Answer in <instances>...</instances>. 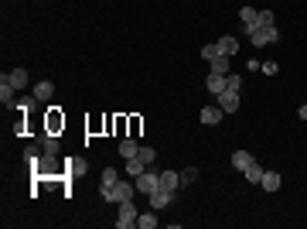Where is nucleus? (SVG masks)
Wrapping results in <instances>:
<instances>
[{
  "label": "nucleus",
  "instance_id": "f257e3e1",
  "mask_svg": "<svg viewBox=\"0 0 307 229\" xmlns=\"http://www.w3.org/2000/svg\"><path fill=\"white\" fill-rule=\"evenodd\" d=\"M133 195H136V185L123 182V178L116 185H102V198H106V202H116V206H120V202H130Z\"/></svg>",
  "mask_w": 307,
  "mask_h": 229
},
{
  "label": "nucleus",
  "instance_id": "f03ea898",
  "mask_svg": "<svg viewBox=\"0 0 307 229\" xmlns=\"http://www.w3.org/2000/svg\"><path fill=\"white\" fill-rule=\"evenodd\" d=\"M246 38L253 41V48H263V45H276L280 41V28H246Z\"/></svg>",
  "mask_w": 307,
  "mask_h": 229
},
{
  "label": "nucleus",
  "instance_id": "7ed1b4c3",
  "mask_svg": "<svg viewBox=\"0 0 307 229\" xmlns=\"http://www.w3.org/2000/svg\"><path fill=\"white\" fill-rule=\"evenodd\" d=\"M133 185H136V192H144V195H150V192H157L160 188V171H154V168H147V171H140L133 178Z\"/></svg>",
  "mask_w": 307,
  "mask_h": 229
},
{
  "label": "nucleus",
  "instance_id": "20e7f679",
  "mask_svg": "<svg viewBox=\"0 0 307 229\" xmlns=\"http://www.w3.org/2000/svg\"><path fill=\"white\" fill-rule=\"evenodd\" d=\"M136 206H133V198L130 202H120V216H116V229H130V226H136Z\"/></svg>",
  "mask_w": 307,
  "mask_h": 229
},
{
  "label": "nucleus",
  "instance_id": "39448f33",
  "mask_svg": "<svg viewBox=\"0 0 307 229\" xmlns=\"http://www.w3.org/2000/svg\"><path fill=\"white\" fill-rule=\"evenodd\" d=\"M222 116H226V110H222V106H202L198 120H202L205 126H215V123H222Z\"/></svg>",
  "mask_w": 307,
  "mask_h": 229
},
{
  "label": "nucleus",
  "instance_id": "423d86ee",
  "mask_svg": "<svg viewBox=\"0 0 307 229\" xmlns=\"http://www.w3.org/2000/svg\"><path fill=\"white\" fill-rule=\"evenodd\" d=\"M218 106H222L226 113H236L239 110V92L236 89H222L218 92Z\"/></svg>",
  "mask_w": 307,
  "mask_h": 229
},
{
  "label": "nucleus",
  "instance_id": "0eeeda50",
  "mask_svg": "<svg viewBox=\"0 0 307 229\" xmlns=\"http://www.w3.org/2000/svg\"><path fill=\"white\" fill-rule=\"evenodd\" d=\"M150 209H168L171 202H174V192H168V188H157V192H150Z\"/></svg>",
  "mask_w": 307,
  "mask_h": 229
},
{
  "label": "nucleus",
  "instance_id": "6e6552de",
  "mask_svg": "<svg viewBox=\"0 0 307 229\" xmlns=\"http://www.w3.org/2000/svg\"><path fill=\"white\" fill-rule=\"evenodd\" d=\"M215 45H218V52H222V55H229V58H232V55L239 52V38H236V35H222V38L215 41Z\"/></svg>",
  "mask_w": 307,
  "mask_h": 229
},
{
  "label": "nucleus",
  "instance_id": "1a4fd4ad",
  "mask_svg": "<svg viewBox=\"0 0 307 229\" xmlns=\"http://www.w3.org/2000/svg\"><path fill=\"white\" fill-rule=\"evenodd\" d=\"M51 96H55V82H48V79L34 82V99H51Z\"/></svg>",
  "mask_w": 307,
  "mask_h": 229
},
{
  "label": "nucleus",
  "instance_id": "9d476101",
  "mask_svg": "<svg viewBox=\"0 0 307 229\" xmlns=\"http://www.w3.org/2000/svg\"><path fill=\"white\" fill-rule=\"evenodd\" d=\"M14 92H17V89H14L11 82H7V72H4V75H0V99H4V106H11V103H14Z\"/></svg>",
  "mask_w": 307,
  "mask_h": 229
},
{
  "label": "nucleus",
  "instance_id": "9b49d317",
  "mask_svg": "<svg viewBox=\"0 0 307 229\" xmlns=\"http://www.w3.org/2000/svg\"><path fill=\"white\" fill-rule=\"evenodd\" d=\"M7 82H11L14 89H24L27 86V69H11L7 72Z\"/></svg>",
  "mask_w": 307,
  "mask_h": 229
},
{
  "label": "nucleus",
  "instance_id": "f8f14e48",
  "mask_svg": "<svg viewBox=\"0 0 307 229\" xmlns=\"http://www.w3.org/2000/svg\"><path fill=\"white\" fill-rule=\"evenodd\" d=\"M249 164H253V154H249V150H236V154H232V168H236V171H246Z\"/></svg>",
  "mask_w": 307,
  "mask_h": 229
},
{
  "label": "nucleus",
  "instance_id": "ddd939ff",
  "mask_svg": "<svg viewBox=\"0 0 307 229\" xmlns=\"http://www.w3.org/2000/svg\"><path fill=\"white\" fill-rule=\"evenodd\" d=\"M178 185H181V174H174V171H160V188H168V192H178Z\"/></svg>",
  "mask_w": 307,
  "mask_h": 229
},
{
  "label": "nucleus",
  "instance_id": "4468645a",
  "mask_svg": "<svg viewBox=\"0 0 307 229\" xmlns=\"http://www.w3.org/2000/svg\"><path fill=\"white\" fill-rule=\"evenodd\" d=\"M157 222H160V219H157V209H150V212H140V216H136V226H140V229H154Z\"/></svg>",
  "mask_w": 307,
  "mask_h": 229
},
{
  "label": "nucleus",
  "instance_id": "2eb2a0df",
  "mask_svg": "<svg viewBox=\"0 0 307 229\" xmlns=\"http://www.w3.org/2000/svg\"><path fill=\"white\" fill-rule=\"evenodd\" d=\"M208 65H212V72H215V75H229V55H222V52H218Z\"/></svg>",
  "mask_w": 307,
  "mask_h": 229
},
{
  "label": "nucleus",
  "instance_id": "dca6fc26",
  "mask_svg": "<svg viewBox=\"0 0 307 229\" xmlns=\"http://www.w3.org/2000/svg\"><path fill=\"white\" fill-rule=\"evenodd\" d=\"M136 150H140L136 137H123L120 140V154H123V158H136Z\"/></svg>",
  "mask_w": 307,
  "mask_h": 229
},
{
  "label": "nucleus",
  "instance_id": "f3484780",
  "mask_svg": "<svg viewBox=\"0 0 307 229\" xmlns=\"http://www.w3.org/2000/svg\"><path fill=\"white\" fill-rule=\"evenodd\" d=\"M38 147L45 150V154H55V158H58V137H51V134L38 137Z\"/></svg>",
  "mask_w": 307,
  "mask_h": 229
},
{
  "label": "nucleus",
  "instance_id": "a211bd4d",
  "mask_svg": "<svg viewBox=\"0 0 307 229\" xmlns=\"http://www.w3.org/2000/svg\"><path fill=\"white\" fill-rule=\"evenodd\" d=\"M205 86H208V92H222L226 89V75H215V72H208V79H205Z\"/></svg>",
  "mask_w": 307,
  "mask_h": 229
},
{
  "label": "nucleus",
  "instance_id": "6ab92c4d",
  "mask_svg": "<svg viewBox=\"0 0 307 229\" xmlns=\"http://www.w3.org/2000/svg\"><path fill=\"white\" fill-rule=\"evenodd\" d=\"M263 192H276V188H280V174L276 171H263Z\"/></svg>",
  "mask_w": 307,
  "mask_h": 229
},
{
  "label": "nucleus",
  "instance_id": "aec40b11",
  "mask_svg": "<svg viewBox=\"0 0 307 229\" xmlns=\"http://www.w3.org/2000/svg\"><path fill=\"white\" fill-rule=\"evenodd\" d=\"M242 174H246V182H249V185H260V182H263V168L256 164V161H253V164H249Z\"/></svg>",
  "mask_w": 307,
  "mask_h": 229
},
{
  "label": "nucleus",
  "instance_id": "412c9836",
  "mask_svg": "<svg viewBox=\"0 0 307 229\" xmlns=\"http://www.w3.org/2000/svg\"><path fill=\"white\" fill-rule=\"evenodd\" d=\"M123 168H126V174H133V178H136L140 171H147V164H144L140 158H126V164H123Z\"/></svg>",
  "mask_w": 307,
  "mask_h": 229
},
{
  "label": "nucleus",
  "instance_id": "4be33fe9",
  "mask_svg": "<svg viewBox=\"0 0 307 229\" xmlns=\"http://www.w3.org/2000/svg\"><path fill=\"white\" fill-rule=\"evenodd\" d=\"M273 24H276L273 11H260V14H256V24H253V28H273Z\"/></svg>",
  "mask_w": 307,
  "mask_h": 229
},
{
  "label": "nucleus",
  "instance_id": "5701e85b",
  "mask_svg": "<svg viewBox=\"0 0 307 229\" xmlns=\"http://www.w3.org/2000/svg\"><path fill=\"white\" fill-rule=\"evenodd\" d=\"M136 158H140V161H144V164L150 168V164L157 161V150H154V147H140V150H136Z\"/></svg>",
  "mask_w": 307,
  "mask_h": 229
},
{
  "label": "nucleus",
  "instance_id": "b1692460",
  "mask_svg": "<svg viewBox=\"0 0 307 229\" xmlns=\"http://www.w3.org/2000/svg\"><path fill=\"white\" fill-rule=\"evenodd\" d=\"M256 14H260V11H253V7H242V11H239V21L246 24V28H253V24H256Z\"/></svg>",
  "mask_w": 307,
  "mask_h": 229
},
{
  "label": "nucleus",
  "instance_id": "393cba45",
  "mask_svg": "<svg viewBox=\"0 0 307 229\" xmlns=\"http://www.w3.org/2000/svg\"><path fill=\"white\" fill-rule=\"evenodd\" d=\"M102 185H116L120 182V171H116V168H102V178H99Z\"/></svg>",
  "mask_w": 307,
  "mask_h": 229
},
{
  "label": "nucleus",
  "instance_id": "a878e982",
  "mask_svg": "<svg viewBox=\"0 0 307 229\" xmlns=\"http://www.w3.org/2000/svg\"><path fill=\"white\" fill-rule=\"evenodd\" d=\"M226 89H242V75H236V72H229V75H226Z\"/></svg>",
  "mask_w": 307,
  "mask_h": 229
},
{
  "label": "nucleus",
  "instance_id": "bb28decb",
  "mask_svg": "<svg viewBox=\"0 0 307 229\" xmlns=\"http://www.w3.org/2000/svg\"><path fill=\"white\" fill-rule=\"evenodd\" d=\"M191 182H198V168H184L181 171V185H191Z\"/></svg>",
  "mask_w": 307,
  "mask_h": 229
},
{
  "label": "nucleus",
  "instance_id": "cd10ccee",
  "mask_svg": "<svg viewBox=\"0 0 307 229\" xmlns=\"http://www.w3.org/2000/svg\"><path fill=\"white\" fill-rule=\"evenodd\" d=\"M215 55H218V45H205L202 48V58H205V62H212Z\"/></svg>",
  "mask_w": 307,
  "mask_h": 229
},
{
  "label": "nucleus",
  "instance_id": "c85d7f7f",
  "mask_svg": "<svg viewBox=\"0 0 307 229\" xmlns=\"http://www.w3.org/2000/svg\"><path fill=\"white\" fill-rule=\"evenodd\" d=\"M38 158H41V154H38V147H24V161H31V164H34Z\"/></svg>",
  "mask_w": 307,
  "mask_h": 229
},
{
  "label": "nucleus",
  "instance_id": "c756f323",
  "mask_svg": "<svg viewBox=\"0 0 307 229\" xmlns=\"http://www.w3.org/2000/svg\"><path fill=\"white\" fill-rule=\"evenodd\" d=\"M263 72L266 75H276V62H263Z\"/></svg>",
  "mask_w": 307,
  "mask_h": 229
},
{
  "label": "nucleus",
  "instance_id": "7c9ffc66",
  "mask_svg": "<svg viewBox=\"0 0 307 229\" xmlns=\"http://www.w3.org/2000/svg\"><path fill=\"white\" fill-rule=\"evenodd\" d=\"M297 116H300V120H307V103L300 106V110H297Z\"/></svg>",
  "mask_w": 307,
  "mask_h": 229
}]
</instances>
